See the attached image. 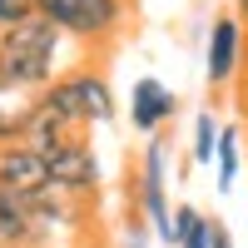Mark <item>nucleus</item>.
<instances>
[{"label":"nucleus","instance_id":"4468645a","mask_svg":"<svg viewBox=\"0 0 248 248\" xmlns=\"http://www.w3.org/2000/svg\"><path fill=\"white\" fill-rule=\"evenodd\" d=\"M124 248H149V233H144V214L129 199V218H124Z\"/></svg>","mask_w":248,"mask_h":248},{"label":"nucleus","instance_id":"aec40b11","mask_svg":"<svg viewBox=\"0 0 248 248\" xmlns=\"http://www.w3.org/2000/svg\"><path fill=\"white\" fill-rule=\"evenodd\" d=\"M243 154H248V124H243Z\"/></svg>","mask_w":248,"mask_h":248},{"label":"nucleus","instance_id":"1a4fd4ad","mask_svg":"<svg viewBox=\"0 0 248 248\" xmlns=\"http://www.w3.org/2000/svg\"><path fill=\"white\" fill-rule=\"evenodd\" d=\"M35 105H40V90L0 79V144H10V139L25 134V124H30Z\"/></svg>","mask_w":248,"mask_h":248},{"label":"nucleus","instance_id":"6ab92c4d","mask_svg":"<svg viewBox=\"0 0 248 248\" xmlns=\"http://www.w3.org/2000/svg\"><path fill=\"white\" fill-rule=\"evenodd\" d=\"M75 248H109V243H105V238H99V233H90L85 243H75Z\"/></svg>","mask_w":248,"mask_h":248},{"label":"nucleus","instance_id":"f3484780","mask_svg":"<svg viewBox=\"0 0 248 248\" xmlns=\"http://www.w3.org/2000/svg\"><path fill=\"white\" fill-rule=\"evenodd\" d=\"M209 248H233V233L223 218H209Z\"/></svg>","mask_w":248,"mask_h":248},{"label":"nucleus","instance_id":"dca6fc26","mask_svg":"<svg viewBox=\"0 0 248 248\" xmlns=\"http://www.w3.org/2000/svg\"><path fill=\"white\" fill-rule=\"evenodd\" d=\"M229 94H233V109H238L243 124H248V65L238 70V79H233V90H229Z\"/></svg>","mask_w":248,"mask_h":248},{"label":"nucleus","instance_id":"ddd939ff","mask_svg":"<svg viewBox=\"0 0 248 248\" xmlns=\"http://www.w3.org/2000/svg\"><path fill=\"white\" fill-rule=\"evenodd\" d=\"M214 144H218V124H214V109H203L194 119V164H214Z\"/></svg>","mask_w":248,"mask_h":248},{"label":"nucleus","instance_id":"f03ea898","mask_svg":"<svg viewBox=\"0 0 248 248\" xmlns=\"http://www.w3.org/2000/svg\"><path fill=\"white\" fill-rule=\"evenodd\" d=\"M30 10L45 15L70 45H79V55L105 60L129 30L134 0H30Z\"/></svg>","mask_w":248,"mask_h":248},{"label":"nucleus","instance_id":"20e7f679","mask_svg":"<svg viewBox=\"0 0 248 248\" xmlns=\"http://www.w3.org/2000/svg\"><path fill=\"white\" fill-rule=\"evenodd\" d=\"M134 209L144 214V223L154 229L159 243L174 248V209H169V144H164V129L149 134L139 154V174H134Z\"/></svg>","mask_w":248,"mask_h":248},{"label":"nucleus","instance_id":"a211bd4d","mask_svg":"<svg viewBox=\"0 0 248 248\" xmlns=\"http://www.w3.org/2000/svg\"><path fill=\"white\" fill-rule=\"evenodd\" d=\"M233 15H238V25L248 30V0H233Z\"/></svg>","mask_w":248,"mask_h":248},{"label":"nucleus","instance_id":"9b49d317","mask_svg":"<svg viewBox=\"0 0 248 248\" xmlns=\"http://www.w3.org/2000/svg\"><path fill=\"white\" fill-rule=\"evenodd\" d=\"M238 164H243V129H218V144H214V169H218V194L233 189L238 179Z\"/></svg>","mask_w":248,"mask_h":248},{"label":"nucleus","instance_id":"f8f14e48","mask_svg":"<svg viewBox=\"0 0 248 248\" xmlns=\"http://www.w3.org/2000/svg\"><path fill=\"white\" fill-rule=\"evenodd\" d=\"M174 248H209V214H199L194 203L174 209Z\"/></svg>","mask_w":248,"mask_h":248},{"label":"nucleus","instance_id":"2eb2a0df","mask_svg":"<svg viewBox=\"0 0 248 248\" xmlns=\"http://www.w3.org/2000/svg\"><path fill=\"white\" fill-rule=\"evenodd\" d=\"M30 15V0H0V30L15 25V20H25Z\"/></svg>","mask_w":248,"mask_h":248},{"label":"nucleus","instance_id":"423d86ee","mask_svg":"<svg viewBox=\"0 0 248 248\" xmlns=\"http://www.w3.org/2000/svg\"><path fill=\"white\" fill-rule=\"evenodd\" d=\"M243 50H248V30L238 25L233 10H218L209 25V45H203V79L214 94L233 90V79L243 70Z\"/></svg>","mask_w":248,"mask_h":248},{"label":"nucleus","instance_id":"7ed1b4c3","mask_svg":"<svg viewBox=\"0 0 248 248\" xmlns=\"http://www.w3.org/2000/svg\"><path fill=\"white\" fill-rule=\"evenodd\" d=\"M40 105H50L55 114H65L79 129H94V124H114V85L109 75L99 70V60H79V65L60 70L45 90H40Z\"/></svg>","mask_w":248,"mask_h":248},{"label":"nucleus","instance_id":"39448f33","mask_svg":"<svg viewBox=\"0 0 248 248\" xmlns=\"http://www.w3.org/2000/svg\"><path fill=\"white\" fill-rule=\"evenodd\" d=\"M45 169H50V184L65 194H85V199H99L105 189V169H99V154H94V139L90 134H75L65 139L60 149L45 154Z\"/></svg>","mask_w":248,"mask_h":248},{"label":"nucleus","instance_id":"f257e3e1","mask_svg":"<svg viewBox=\"0 0 248 248\" xmlns=\"http://www.w3.org/2000/svg\"><path fill=\"white\" fill-rule=\"evenodd\" d=\"M65 45L70 40L60 35L45 15L30 10L25 20H15V25L0 30V79L45 90L50 79L65 70Z\"/></svg>","mask_w":248,"mask_h":248},{"label":"nucleus","instance_id":"0eeeda50","mask_svg":"<svg viewBox=\"0 0 248 248\" xmlns=\"http://www.w3.org/2000/svg\"><path fill=\"white\" fill-rule=\"evenodd\" d=\"M174 114H179V94L164 85L159 75H139L134 90H129V124L149 139V134H159Z\"/></svg>","mask_w":248,"mask_h":248},{"label":"nucleus","instance_id":"9d476101","mask_svg":"<svg viewBox=\"0 0 248 248\" xmlns=\"http://www.w3.org/2000/svg\"><path fill=\"white\" fill-rule=\"evenodd\" d=\"M0 243L30 248V214H25V194H15L0 184Z\"/></svg>","mask_w":248,"mask_h":248},{"label":"nucleus","instance_id":"412c9836","mask_svg":"<svg viewBox=\"0 0 248 248\" xmlns=\"http://www.w3.org/2000/svg\"><path fill=\"white\" fill-rule=\"evenodd\" d=\"M0 248H15V243H0Z\"/></svg>","mask_w":248,"mask_h":248},{"label":"nucleus","instance_id":"6e6552de","mask_svg":"<svg viewBox=\"0 0 248 248\" xmlns=\"http://www.w3.org/2000/svg\"><path fill=\"white\" fill-rule=\"evenodd\" d=\"M0 184L15 194H35L50 184V169H45V154L35 149L30 139H10L0 144Z\"/></svg>","mask_w":248,"mask_h":248}]
</instances>
